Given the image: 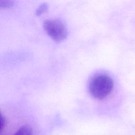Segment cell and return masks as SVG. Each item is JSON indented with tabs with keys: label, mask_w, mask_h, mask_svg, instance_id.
Segmentation results:
<instances>
[{
	"label": "cell",
	"mask_w": 135,
	"mask_h": 135,
	"mask_svg": "<svg viewBox=\"0 0 135 135\" xmlns=\"http://www.w3.org/2000/svg\"><path fill=\"white\" fill-rule=\"evenodd\" d=\"M6 126V120L5 117L1 115V132L2 133L5 129Z\"/></svg>",
	"instance_id": "8992f818"
},
{
	"label": "cell",
	"mask_w": 135,
	"mask_h": 135,
	"mask_svg": "<svg viewBox=\"0 0 135 135\" xmlns=\"http://www.w3.org/2000/svg\"><path fill=\"white\" fill-rule=\"evenodd\" d=\"M43 27L47 34L56 41H63L67 36V28L60 20H46L44 22Z\"/></svg>",
	"instance_id": "7a4b0ae2"
},
{
	"label": "cell",
	"mask_w": 135,
	"mask_h": 135,
	"mask_svg": "<svg viewBox=\"0 0 135 135\" xmlns=\"http://www.w3.org/2000/svg\"><path fill=\"white\" fill-rule=\"evenodd\" d=\"M13 5L12 1H0V6L1 7H11Z\"/></svg>",
	"instance_id": "5b68a950"
},
{
	"label": "cell",
	"mask_w": 135,
	"mask_h": 135,
	"mask_svg": "<svg viewBox=\"0 0 135 135\" xmlns=\"http://www.w3.org/2000/svg\"><path fill=\"white\" fill-rule=\"evenodd\" d=\"M48 8V5L47 3H44L43 4H42L36 9V14L37 15H40L42 13H43V12H45L47 9Z\"/></svg>",
	"instance_id": "277c9868"
},
{
	"label": "cell",
	"mask_w": 135,
	"mask_h": 135,
	"mask_svg": "<svg viewBox=\"0 0 135 135\" xmlns=\"http://www.w3.org/2000/svg\"><path fill=\"white\" fill-rule=\"evenodd\" d=\"M13 135H33L32 130L27 126H23L19 128Z\"/></svg>",
	"instance_id": "3957f363"
},
{
	"label": "cell",
	"mask_w": 135,
	"mask_h": 135,
	"mask_svg": "<svg viewBox=\"0 0 135 135\" xmlns=\"http://www.w3.org/2000/svg\"><path fill=\"white\" fill-rule=\"evenodd\" d=\"M113 87L112 79L108 74L100 73L94 75L89 83V91L94 98L102 100L108 97Z\"/></svg>",
	"instance_id": "6da1fadb"
}]
</instances>
